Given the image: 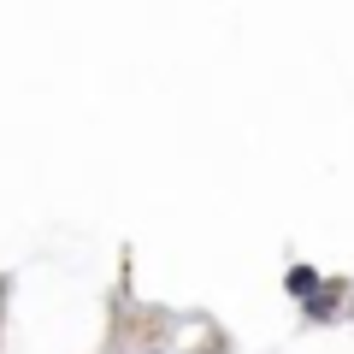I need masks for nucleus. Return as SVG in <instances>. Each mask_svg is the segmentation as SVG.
Masks as SVG:
<instances>
[{"instance_id":"obj_1","label":"nucleus","mask_w":354,"mask_h":354,"mask_svg":"<svg viewBox=\"0 0 354 354\" xmlns=\"http://www.w3.org/2000/svg\"><path fill=\"white\" fill-rule=\"evenodd\" d=\"M290 290H295V295H307V290H319V278L307 272V266H295V272H290Z\"/></svg>"}]
</instances>
